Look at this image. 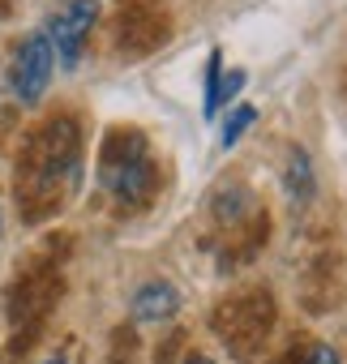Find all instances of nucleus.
Listing matches in <instances>:
<instances>
[{
    "label": "nucleus",
    "instance_id": "obj_1",
    "mask_svg": "<svg viewBox=\"0 0 347 364\" xmlns=\"http://www.w3.org/2000/svg\"><path fill=\"white\" fill-rule=\"evenodd\" d=\"M82 185V129L73 116L43 120L18 159V206L31 223L56 215Z\"/></svg>",
    "mask_w": 347,
    "mask_h": 364
},
{
    "label": "nucleus",
    "instance_id": "obj_2",
    "mask_svg": "<svg viewBox=\"0 0 347 364\" xmlns=\"http://www.w3.org/2000/svg\"><path fill=\"white\" fill-rule=\"evenodd\" d=\"M99 185L116 198L120 210L137 215L159 193V163L150 154V141L133 124H112L99 146Z\"/></svg>",
    "mask_w": 347,
    "mask_h": 364
},
{
    "label": "nucleus",
    "instance_id": "obj_3",
    "mask_svg": "<svg viewBox=\"0 0 347 364\" xmlns=\"http://www.w3.org/2000/svg\"><path fill=\"white\" fill-rule=\"evenodd\" d=\"M274 321H279V300L270 287H240L232 296H223L215 309H210V330L215 338L228 347L232 360L240 364H253L270 334H274Z\"/></svg>",
    "mask_w": 347,
    "mask_h": 364
},
{
    "label": "nucleus",
    "instance_id": "obj_4",
    "mask_svg": "<svg viewBox=\"0 0 347 364\" xmlns=\"http://www.w3.org/2000/svg\"><path fill=\"white\" fill-rule=\"evenodd\" d=\"M171 9L163 0H120L112 14V48L124 60H146L171 43Z\"/></svg>",
    "mask_w": 347,
    "mask_h": 364
},
{
    "label": "nucleus",
    "instance_id": "obj_5",
    "mask_svg": "<svg viewBox=\"0 0 347 364\" xmlns=\"http://www.w3.org/2000/svg\"><path fill=\"white\" fill-rule=\"evenodd\" d=\"M56 296H60V274H56V266L39 262V266H31L26 274H18V283H14V291H9V321H14V343H18V351H26V343L39 334V326H43L48 309L56 304Z\"/></svg>",
    "mask_w": 347,
    "mask_h": 364
},
{
    "label": "nucleus",
    "instance_id": "obj_6",
    "mask_svg": "<svg viewBox=\"0 0 347 364\" xmlns=\"http://www.w3.org/2000/svg\"><path fill=\"white\" fill-rule=\"evenodd\" d=\"M347 296V253L338 245H321L309 262H304V279H300V304L321 317L330 309H338V300Z\"/></svg>",
    "mask_w": 347,
    "mask_h": 364
},
{
    "label": "nucleus",
    "instance_id": "obj_7",
    "mask_svg": "<svg viewBox=\"0 0 347 364\" xmlns=\"http://www.w3.org/2000/svg\"><path fill=\"white\" fill-rule=\"evenodd\" d=\"M52 69H56V52L48 43V35H26L22 48L14 52L9 65V86L22 103H39L52 86Z\"/></svg>",
    "mask_w": 347,
    "mask_h": 364
},
{
    "label": "nucleus",
    "instance_id": "obj_8",
    "mask_svg": "<svg viewBox=\"0 0 347 364\" xmlns=\"http://www.w3.org/2000/svg\"><path fill=\"white\" fill-rule=\"evenodd\" d=\"M95 18H99V5L95 0H69V5L48 22V43H52V52H56V60L65 65V69H73L78 65V56H82V48H86V35H90V26H95Z\"/></svg>",
    "mask_w": 347,
    "mask_h": 364
},
{
    "label": "nucleus",
    "instance_id": "obj_9",
    "mask_svg": "<svg viewBox=\"0 0 347 364\" xmlns=\"http://www.w3.org/2000/svg\"><path fill=\"white\" fill-rule=\"evenodd\" d=\"M219 245V266H245V262H253L262 249H266V240H270V215H266V206H257L245 223H236V228H228V232H219L215 236Z\"/></svg>",
    "mask_w": 347,
    "mask_h": 364
},
{
    "label": "nucleus",
    "instance_id": "obj_10",
    "mask_svg": "<svg viewBox=\"0 0 347 364\" xmlns=\"http://www.w3.org/2000/svg\"><path fill=\"white\" fill-rule=\"evenodd\" d=\"M181 309V296L167 279H154L146 287H137L133 296V321H171Z\"/></svg>",
    "mask_w": 347,
    "mask_h": 364
},
{
    "label": "nucleus",
    "instance_id": "obj_11",
    "mask_svg": "<svg viewBox=\"0 0 347 364\" xmlns=\"http://www.w3.org/2000/svg\"><path fill=\"white\" fill-rule=\"evenodd\" d=\"M287 193L296 202H309L313 198V163H309V150L304 146H292L287 150Z\"/></svg>",
    "mask_w": 347,
    "mask_h": 364
},
{
    "label": "nucleus",
    "instance_id": "obj_12",
    "mask_svg": "<svg viewBox=\"0 0 347 364\" xmlns=\"http://www.w3.org/2000/svg\"><path fill=\"white\" fill-rule=\"evenodd\" d=\"M253 120H257V112H253V107H236V112H232V120L223 124V146H236V141H240V133H245Z\"/></svg>",
    "mask_w": 347,
    "mask_h": 364
},
{
    "label": "nucleus",
    "instance_id": "obj_13",
    "mask_svg": "<svg viewBox=\"0 0 347 364\" xmlns=\"http://www.w3.org/2000/svg\"><path fill=\"white\" fill-rule=\"evenodd\" d=\"M219 90H223V69H219V52H215L210 69H206V116L219 107Z\"/></svg>",
    "mask_w": 347,
    "mask_h": 364
},
{
    "label": "nucleus",
    "instance_id": "obj_14",
    "mask_svg": "<svg viewBox=\"0 0 347 364\" xmlns=\"http://www.w3.org/2000/svg\"><path fill=\"white\" fill-rule=\"evenodd\" d=\"M159 347H163V351L154 355V364H171V360L181 355V347H185V334H181V330H171V334H167V338H163Z\"/></svg>",
    "mask_w": 347,
    "mask_h": 364
},
{
    "label": "nucleus",
    "instance_id": "obj_15",
    "mask_svg": "<svg viewBox=\"0 0 347 364\" xmlns=\"http://www.w3.org/2000/svg\"><path fill=\"white\" fill-rule=\"evenodd\" d=\"M304 355H309V343H304V338H292V343L270 360V364H304Z\"/></svg>",
    "mask_w": 347,
    "mask_h": 364
},
{
    "label": "nucleus",
    "instance_id": "obj_16",
    "mask_svg": "<svg viewBox=\"0 0 347 364\" xmlns=\"http://www.w3.org/2000/svg\"><path fill=\"white\" fill-rule=\"evenodd\" d=\"M304 364H343V360H338V351H334L330 343H309Z\"/></svg>",
    "mask_w": 347,
    "mask_h": 364
},
{
    "label": "nucleus",
    "instance_id": "obj_17",
    "mask_svg": "<svg viewBox=\"0 0 347 364\" xmlns=\"http://www.w3.org/2000/svg\"><path fill=\"white\" fill-rule=\"evenodd\" d=\"M181 364H215V360H210V355H185Z\"/></svg>",
    "mask_w": 347,
    "mask_h": 364
},
{
    "label": "nucleus",
    "instance_id": "obj_18",
    "mask_svg": "<svg viewBox=\"0 0 347 364\" xmlns=\"http://www.w3.org/2000/svg\"><path fill=\"white\" fill-rule=\"evenodd\" d=\"M43 364H69V360H65V351H56V355H48Z\"/></svg>",
    "mask_w": 347,
    "mask_h": 364
}]
</instances>
